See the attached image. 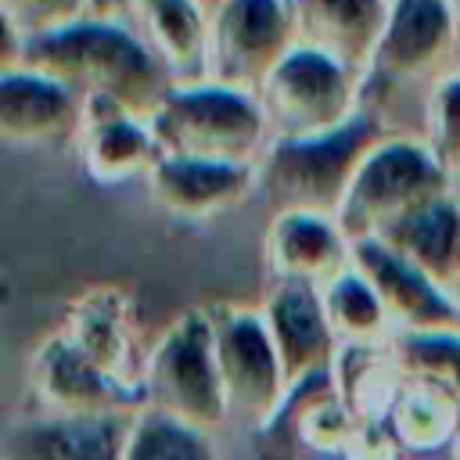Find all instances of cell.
Returning <instances> with one entry per match:
<instances>
[{
	"mask_svg": "<svg viewBox=\"0 0 460 460\" xmlns=\"http://www.w3.org/2000/svg\"><path fill=\"white\" fill-rule=\"evenodd\" d=\"M4 65L36 68L79 101H115L144 119L176 86L137 25L104 18H83L54 36L32 40Z\"/></svg>",
	"mask_w": 460,
	"mask_h": 460,
	"instance_id": "6da1fadb",
	"label": "cell"
},
{
	"mask_svg": "<svg viewBox=\"0 0 460 460\" xmlns=\"http://www.w3.org/2000/svg\"><path fill=\"white\" fill-rule=\"evenodd\" d=\"M388 122L370 93L352 122L309 140H270L259 158V194L277 212H316L338 219L345 194L377 144H385Z\"/></svg>",
	"mask_w": 460,
	"mask_h": 460,
	"instance_id": "7a4b0ae2",
	"label": "cell"
},
{
	"mask_svg": "<svg viewBox=\"0 0 460 460\" xmlns=\"http://www.w3.org/2000/svg\"><path fill=\"white\" fill-rule=\"evenodd\" d=\"M151 133L162 155L259 165L270 147V126L255 93L212 79L176 83L151 111Z\"/></svg>",
	"mask_w": 460,
	"mask_h": 460,
	"instance_id": "3957f363",
	"label": "cell"
},
{
	"mask_svg": "<svg viewBox=\"0 0 460 460\" xmlns=\"http://www.w3.org/2000/svg\"><path fill=\"white\" fill-rule=\"evenodd\" d=\"M453 172L431 151L428 140L417 137H388L370 151L363 169L356 172L345 205L338 212V226L349 241L377 237L402 216L449 198Z\"/></svg>",
	"mask_w": 460,
	"mask_h": 460,
	"instance_id": "277c9868",
	"label": "cell"
},
{
	"mask_svg": "<svg viewBox=\"0 0 460 460\" xmlns=\"http://www.w3.org/2000/svg\"><path fill=\"white\" fill-rule=\"evenodd\" d=\"M147 406L216 435L230 424L208 309L180 313L144 359Z\"/></svg>",
	"mask_w": 460,
	"mask_h": 460,
	"instance_id": "5b68a950",
	"label": "cell"
},
{
	"mask_svg": "<svg viewBox=\"0 0 460 460\" xmlns=\"http://www.w3.org/2000/svg\"><path fill=\"white\" fill-rule=\"evenodd\" d=\"M255 97L273 140H309L356 119L367 101V75L331 61L327 54L295 47Z\"/></svg>",
	"mask_w": 460,
	"mask_h": 460,
	"instance_id": "8992f818",
	"label": "cell"
},
{
	"mask_svg": "<svg viewBox=\"0 0 460 460\" xmlns=\"http://www.w3.org/2000/svg\"><path fill=\"white\" fill-rule=\"evenodd\" d=\"M212 320L216 363L226 388L230 424L248 431H273L288 406V377L262 320V309L252 305H205Z\"/></svg>",
	"mask_w": 460,
	"mask_h": 460,
	"instance_id": "52a82bcc",
	"label": "cell"
},
{
	"mask_svg": "<svg viewBox=\"0 0 460 460\" xmlns=\"http://www.w3.org/2000/svg\"><path fill=\"white\" fill-rule=\"evenodd\" d=\"M295 47L291 0H216L208 11L205 79L259 93L270 72Z\"/></svg>",
	"mask_w": 460,
	"mask_h": 460,
	"instance_id": "ba28073f",
	"label": "cell"
},
{
	"mask_svg": "<svg viewBox=\"0 0 460 460\" xmlns=\"http://www.w3.org/2000/svg\"><path fill=\"white\" fill-rule=\"evenodd\" d=\"M29 388L47 413H140L147 406L144 385L111 377L79 356L61 331L47 334L29 359Z\"/></svg>",
	"mask_w": 460,
	"mask_h": 460,
	"instance_id": "9c48e42d",
	"label": "cell"
},
{
	"mask_svg": "<svg viewBox=\"0 0 460 460\" xmlns=\"http://www.w3.org/2000/svg\"><path fill=\"white\" fill-rule=\"evenodd\" d=\"M83 129V101L58 79L4 65L0 72V137L7 147L40 151L75 144Z\"/></svg>",
	"mask_w": 460,
	"mask_h": 460,
	"instance_id": "30bf717a",
	"label": "cell"
},
{
	"mask_svg": "<svg viewBox=\"0 0 460 460\" xmlns=\"http://www.w3.org/2000/svg\"><path fill=\"white\" fill-rule=\"evenodd\" d=\"M259 309H262V320L277 345V356H280V367L288 377V395L313 377L334 374L341 345L327 323L316 288L273 280V288L266 291Z\"/></svg>",
	"mask_w": 460,
	"mask_h": 460,
	"instance_id": "8fae6325",
	"label": "cell"
},
{
	"mask_svg": "<svg viewBox=\"0 0 460 460\" xmlns=\"http://www.w3.org/2000/svg\"><path fill=\"white\" fill-rule=\"evenodd\" d=\"M352 266L377 291L395 334L460 327V295L435 284L428 273H420L417 266L399 259L377 237L352 241Z\"/></svg>",
	"mask_w": 460,
	"mask_h": 460,
	"instance_id": "7c38bea8",
	"label": "cell"
},
{
	"mask_svg": "<svg viewBox=\"0 0 460 460\" xmlns=\"http://www.w3.org/2000/svg\"><path fill=\"white\" fill-rule=\"evenodd\" d=\"M144 183L165 216L201 223L244 205L248 194L259 190V165L162 155Z\"/></svg>",
	"mask_w": 460,
	"mask_h": 460,
	"instance_id": "4fadbf2b",
	"label": "cell"
},
{
	"mask_svg": "<svg viewBox=\"0 0 460 460\" xmlns=\"http://www.w3.org/2000/svg\"><path fill=\"white\" fill-rule=\"evenodd\" d=\"M137 413H32L14 420L4 460H122Z\"/></svg>",
	"mask_w": 460,
	"mask_h": 460,
	"instance_id": "5bb4252c",
	"label": "cell"
},
{
	"mask_svg": "<svg viewBox=\"0 0 460 460\" xmlns=\"http://www.w3.org/2000/svg\"><path fill=\"white\" fill-rule=\"evenodd\" d=\"M68 345L86 356L93 367L108 370L119 381L144 385V359H137V331H133V302L115 284H93L79 291L65 320L58 327Z\"/></svg>",
	"mask_w": 460,
	"mask_h": 460,
	"instance_id": "9a60e30c",
	"label": "cell"
},
{
	"mask_svg": "<svg viewBox=\"0 0 460 460\" xmlns=\"http://www.w3.org/2000/svg\"><path fill=\"white\" fill-rule=\"evenodd\" d=\"M262 252L273 280L316 291L352 266V241L338 219L316 212H273Z\"/></svg>",
	"mask_w": 460,
	"mask_h": 460,
	"instance_id": "2e32d148",
	"label": "cell"
},
{
	"mask_svg": "<svg viewBox=\"0 0 460 460\" xmlns=\"http://www.w3.org/2000/svg\"><path fill=\"white\" fill-rule=\"evenodd\" d=\"M392 0H291L295 40L331 61L370 72L388 25Z\"/></svg>",
	"mask_w": 460,
	"mask_h": 460,
	"instance_id": "e0dca14e",
	"label": "cell"
},
{
	"mask_svg": "<svg viewBox=\"0 0 460 460\" xmlns=\"http://www.w3.org/2000/svg\"><path fill=\"white\" fill-rule=\"evenodd\" d=\"M75 144L86 176L97 183L147 180L162 158L151 122L115 101H83V129Z\"/></svg>",
	"mask_w": 460,
	"mask_h": 460,
	"instance_id": "ac0fdd59",
	"label": "cell"
},
{
	"mask_svg": "<svg viewBox=\"0 0 460 460\" xmlns=\"http://www.w3.org/2000/svg\"><path fill=\"white\" fill-rule=\"evenodd\" d=\"M456 43L453 0H392L370 79H413L446 61Z\"/></svg>",
	"mask_w": 460,
	"mask_h": 460,
	"instance_id": "d6986e66",
	"label": "cell"
},
{
	"mask_svg": "<svg viewBox=\"0 0 460 460\" xmlns=\"http://www.w3.org/2000/svg\"><path fill=\"white\" fill-rule=\"evenodd\" d=\"M381 244H388L399 259L428 273L446 291L460 295V198H438L399 223H392L385 234H377Z\"/></svg>",
	"mask_w": 460,
	"mask_h": 460,
	"instance_id": "ffe728a7",
	"label": "cell"
},
{
	"mask_svg": "<svg viewBox=\"0 0 460 460\" xmlns=\"http://www.w3.org/2000/svg\"><path fill=\"white\" fill-rule=\"evenodd\" d=\"M137 29L172 83H201L208 58V11L201 0H137Z\"/></svg>",
	"mask_w": 460,
	"mask_h": 460,
	"instance_id": "44dd1931",
	"label": "cell"
},
{
	"mask_svg": "<svg viewBox=\"0 0 460 460\" xmlns=\"http://www.w3.org/2000/svg\"><path fill=\"white\" fill-rule=\"evenodd\" d=\"M320 302L341 349H381L395 334L377 291L356 266L320 288Z\"/></svg>",
	"mask_w": 460,
	"mask_h": 460,
	"instance_id": "7402d4cb",
	"label": "cell"
},
{
	"mask_svg": "<svg viewBox=\"0 0 460 460\" xmlns=\"http://www.w3.org/2000/svg\"><path fill=\"white\" fill-rule=\"evenodd\" d=\"M388 428L399 438L402 453L424 456V453L453 449V442L460 438V402L428 385L406 381L388 413Z\"/></svg>",
	"mask_w": 460,
	"mask_h": 460,
	"instance_id": "603a6c76",
	"label": "cell"
},
{
	"mask_svg": "<svg viewBox=\"0 0 460 460\" xmlns=\"http://www.w3.org/2000/svg\"><path fill=\"white\" fill-rule=\"evenodd\" d=\"M388 352L399 374L460 402V327L392 334Z\"/></svg>",
	"mask_w": 460,
	"mask_h": 460,
	"instance_id": "cb8c5ba5",
	"label": "cell"
},
{
	"mask_svg": "<svg viewBox=\"0 0 460 460\" xmlns=\"http://www.w3.org/2000/svg\"><path fill=\"white\" fill-rule=\"evenodd\" d=\"M122 460H223L216 435L144 406L129 424Z\"/></svg>",
	"mask_w": 460,
	"mask_h": 460,
	"instance_id": "d4e9b609",
	"label": "cell"
},
{
	"mask_svg": "<svg viewBox=\"0 0 460 460\" xmlns=\"http://www.w3.org/2000/svg\"><path fill=\"white\" fill-rule=\"evenodd\" d=\"M4 18V58L11 61L25 43L54 36L90 18L86 0H0Z\"/></svg>",
	"mask_w": 460,
	"mask_h": 460,
	"instance_id": "484cf974",
	"label": "cell"
},
{
	"mask_svg": "<svg viewBox=\"0 0 460 460\" xmlns=\"http://www.w3.org/2000/svg\"><path fill=\"white\" fill-rule=\"evenodd\" d=\"M431 151L446 162V169L460 172V72H449L428 93V137Z\"/></svg>",
	"mask_w": 460,
	"mask_h": 460,
	"instance_id": "4316f807",
	"label": "cell"
},
{
	"mask_svg": "<svg viewBox=\"0 0 460 460\" xmlns=\"http://www.w3.org/2000/svg\"><path fill=\"white\" fill-rule=\"evenodd\" d=\"M399 456H402V446L392 435L388 420H359L341 453V460H399Z\"/></svg>",
	"mask_w": 460,
	"mask_h": 460,
	"instance_id": "83f0119b",
	"label": "cell"
},
{
	"mask_svg": "<svg viewBox=\"0 0 460 460\" xmlns=\"http://www.w3.org/2000/svg\"><path fill=\"white\" fill-rule=\"evenodd\" d=\"M90 18H104V22H129L137 25V0H86Z\"/></svg>",
	"mask_w": 460,
	"mask_h": 460,
	"instance_id": "f1b7e54d",
	"label": "cell"
},
{
	"mask_svg": "<svg viewBox=\"0 0 460 460\" xmlns=\"http://www.w3.org/2000/svg\"><path fill=\"white\" fill-rule=\"evenodd\" d=\"M449 453H453V460H460V438L453 442V449H449Z\"/></svg>",
	"mask_w": 460,
	"mask_h": 460,
	"instance_id": "f546056e",
	"label": "cell"
}]
</instances>
